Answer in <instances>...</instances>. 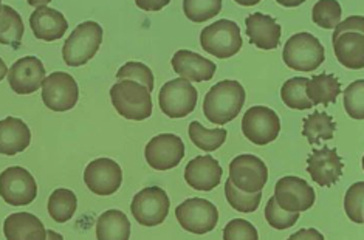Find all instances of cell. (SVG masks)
Masks as SVG:
<instances>
[{
  "instance_id": "cell-2",
  "label": "cell",
  "mask_w": 364,
  "mask_h": 240,
  "mask_svg": "<svg viewBox=\"0 0 364 240\" xmlns=\"http://www.w3.org/2000/svg\"><path fill=\"white\" fill-rule=\"evenodd\" d=\"M110 99L117 112L132 121H144L152 115L151 92L135 81H118L112 85Z\"/></svg>"
},
{
  "instance_id": "cell-35",
  "label": "cell",
  "mask_w": 364,
  "mask_h": 240,
  "mask_svg": "<svg viewBox=\"0 0 364 240\" xmlns=\"http://www.w3.org/2000/svg\"><path fill=\"white\" fill-rule=\"evenodd\" d=\"M117 80L119 81H135L138 84L144 85V87L152 92L154 90V73L147 65L143 62H126L119 68L117 73Z\"/></svg>"
},
{
  "instance_id": "cell-14",
  "label": "cell",
  "mask_w": 364,
  "mask_h": 240,
  "mask_svg": "<svg viewBox=\"0 0 364 240\" xmlns=\"http://www.w3.org/2000/svg\"><path fill=\"white\" fill-rule=\"evenodd\" d=\"M144 157L155 170H169L185 157V143L174 133H161L146 144Z\"/></svg>"
},
{
  "instance_id": "cell-44",
  "label": "cell",
  "mask_w": 364,
  "mask_h": 240,
  "mask_svg": "<svg viewBox=\"0 0 364 240\" xmlns=\"http://www.w3.org/2000/svg\"><path fill=\"white\" fill-rule=\"evenodd\" d=\"M6 75H8V67H6L4 59L0 58V81H2Z\"/></svg>"
},
{
  "instance_id": "cell-32",
  "label": "cell",
  "mask_w": 364,
  "mask_h": 240,
  "mask_svg": "<svg viewBox=\"0 0 364 240\" xmlns=\"http://www.w3.org/2000/svg\"><path fill=\"white\" fill-rule=\"evenodd\" d=\"M225 195H227V200L232 209L244 214L255 212L259 208V204H261L262 199V192L248 194L239 191L237 187L230 182V178L225 182Z\"/></svg>"
},
{
  "instance_id": "cell-20",
  "label": "cell",
  "mask_w": 364,
  "mask_h": 240,
  "mask_svg": "<svg viewBox=\"0 0 364 240\" xmlns=\"http://www.w3.org/2000/svg\"><path fill=\"white\" fill-rule=\"evenodd\" d=\"M30 27L38 39L53 42L63 39L65 31L68 30V22L64 14L55 10V8L41 5L33 11L30 17Z\"/></svg>"
},
{
  "instance_id": "cell-23",
  "label": "cell",
  "mask_w": 364,
  "mask_h": 240,
  "mask_svg": "<svg viewBox=\"0 0 364 240\" xmlns=\"http://www.w3.org/2000/svg\"><path fill=\"white\" fill-rule=\"evenodd\" d=\"M6 240H46L47 229L31 212H16L4 222Z\"/></svg>"
},
{
  "instance_id": "cell-9",
  "label": "cell",
  "mask_w": 364,
  "mask_h": 240,
  "mask_svg": "<svg viewBox=\"0 0 364 240\" xmlns=\"http://www.w3.org/2000/svg\"><path fill=\"white\" fill-rule=\"evenodd\" d=\"M198 92L186 80H172L160 89L159 102L161 112L169 118H185L194 112Z\"/></svg>"
},
{
  "instance_id": "cell-5",
  "label": "cell",
  "mask_w": 364,
  "mask_h": 240,
  "mask_svg": "<svg viewBox=\"0 0 364 240\" xmlns=\"http://www.w3.org/2000/svg\"><path fill=\"white\" fill-rule=\"evenodd\" d=\"M202 48L219 59H228L242 48L240 28L236 22L220 19L200 33Z\"/></svg>"
},
{
  "instance_id": "cell-17",
  "label": "cell",
  "mask_w": 364,
  "mask_h": 240,
  "mask_svg": "<svg viewBox=\"0 0 364 240\" xmlns=\"http://www.w3.org/2000/svg\"><path fill=\"white\" fill-rule=\"evenodd\" d=\"M343 160L338 156L336 149L323 146L321 149H314L307 158V173L311 180L323 187L335 185L343 175Z\"/></svg>"
},
{
  "instance_id": "cell-24",
  "label": "cell",
  "mask_w": 364,
  "mask_h": 240,
  "mask_svg": "<svg viewBox=\"0 0 364 240\" xmlns=\"http://www.w3.org/2000/svg\"><path fill=\"white\" fill-rule=\"evenodd\" d=\"M335 56L341 65L350 70L364 68V34L343 33L332 38Z\"/></svg>"
},
{
  "instance_id": "cell-26",
  "label": "cell",
  "mask_w": 364,
  "mask_h": 240,
  "mask_svg": "<svg viewBox=\"0 0 364 240\" xmlns=\"http://www.w3.org/2000/svg\"><path fill=\"white\" fill-rule=\"evenodd\" d=\"M341 93V84L336 76L328 73H321L307 81L306 95L311 106L324 104L328 106L336 101Z\"/></svg>"
},
{
  "instance_id": "cell-30",
  "label": "cell",
  "mask_w": 364,
  "mask_h": 240,
  "mask_svg": "<svg viewBox=\"0 0 364 240\" xmlns=\"http://www.w3.org/2000/svg\"><path fill=\"white\" fill-rule=\"evenodd\" d=\"M77 208V199L73 191L59 187L53 191L48 199V214L58 224H65L75 216Z\"/></svg>"
},
{
  "instance_id": "cell-4",
  "label": "cell",
  "mask_w": 364,
  "mask_h": 240,
  "mask_svg": "<svg viewBox=\"0 0 364 240\" xmlns=\"http://www.w3.org/2000/svg\"><path fill=\"white\" fill-rule=\"evenodd\" d=\"M282 59L293 70L314 72L324 62L326 50L314 34L298 33L285 42Z\"/></svg>"
},
{
  "instance_id": "cell-16",
  "label": "cell",
  "mask_w": 364,
  "mask_h": 240,
  "mask_svg": "<svg viewBox=\"0 0 364 240\" xmlns=\"http://www.w3.org/2000/svg\"><path fill=\"white\" fill-rule=\"evenodd\" d=\"M46 67L36 56H25L8 68V82L17 95H31L42 87Z\"/></svg>"
},
{
  "instance_id": "cell-40",
  "label": "cell",
  "mask_w": 364,
  "mask_h": 240,
  "mask_svg": "<svg viewBox=\"0 0 364 240\" xmlns=\"http://www.w3.org/2000/svg\"><path fill=\"white\" fill-rule=\"evenodd\" d=\"M364 31V19L361 16H352L349 19H346L344 22H340V25L335 28L333 36H338V34L343 33H363Z\"/></svg>"
},
{
  "instance_id": "cell-33",
  "label": "cell",
  "mask_w": 364,
  "mask_h": 240,
  "mask_svg": "<svg viewBox=\"0 0 364 240\" xmlns=\"http://www.w3.org/2000/svg\"><path fill=\"white\" fill-rule=\"evenodd\" d=\"M341 5L335 0H321L311 11V19L318 27L324 30H333L341 22Z\"/></svg>"
},
{
  "instance_id": "cell-25",
  "label": "cell",
  "mask_w": 364,
  "mask_h": 240,
  "mask_svg": "<svg viewBox=\"0 0 364 240\" xmlns=\"http://www.w3.org/2000/svg\"><path fill=\"white\" fill-rule=\"evenodd\" d=\"M129 237H131V222L123 211L109 209L98 217V240H129Z\"/></svg>"
},
{
  "instance_id": "cell-8",
  "label": "cell",
  "mask_w": 364,
  "mask_h": 240,
  "mask_svg": "<svg viewBox=\"0 0 364 240\" xmlns=\"http://www.w3.org/2000/svg\"><path fill=\"white\" fill-rule=\"evenodd\" d=\"M38 195L34 177L25 168L11 166L0 174V197L11 207H27Z\"/></svg>"
},
{
  "instance_id": "cell-42",
  "label": "cell",
  "mask_w": 364,
  "mask_h": 240,
  "mask_svg": "<svg viewBox=\"0 0 364 240\" xmlns=\"http://www.w3.org/2000/svg\"><path fill=\"white\" fill-rule=\"evenodd\" d=\"M136 5L143 8V10H159V8H163L164 5H168V2H157V4H147V2H136Z\"/></svg>"
},
{
  "instance_id": "cell-13",
  "label": "cell",
  "mask_w": 364,
  "mask_h": 240,
  "mask_svg": "<svg viewBox=\"0 0 364 240\" xmlns=\"http://www.w3.org/2000/svg\"><path fill=\"white\" fill-rule=\"evenodd\" d=\"M274 202L287 212H304L315 204V190L299 177H284L274 186Z\"/></svg>"
},
{
  "instance_id": "cell-1",
  "label": "cell",
  "mask_w": 364,
  "mask_h": 240,
  "mask_svg": "<svg viewBox=\"0 0 364 240\" xmlns=\"http://www.w3.org/2000/svg\"><path fill=\"white\" fill-rule=\"evenodd\" d=\"M245 104V89L232 80L218 82L206 93L203 114L213 124L225 126L236 118Z\"/></svg>"
},
{
  "instance_id": "cell-15",
  "label": "cell",
  "mask_w": 364,
  "mask_h": 240,
  "mask_svg": "<svg viewBox=\"0 0 364 240\" xmlns=\"http://www.w3.org/2000/svg\"><path fill=\"white\" fill-rule=\"evenodd\" d=\"M84 182L97 195L115 194L123 183V170L117 161L110 158H97L90 161L84 170Z\"/></svg>"
},
{
  "instance_id": "cell-22",
  "label": "cell",
  "mask_w": 364,
  "mask_h": 240,
  "mask_svg": "<svg viewBox=\"0 0 364 240\" xmlns=\"http://www.w3.org/2000/svg\"><path fill=\"white\" fill-rule=\"evenodd\" d=\"M30 143V127L21 118L8 116L0 121V153L2 156H17L27 149Z\"/></svg>"
},
{
  "instance_id": "cell-28",
  "label": "cell",
  "mask_w": 364,
  "mask_h": 240,
  "mask_svg": "<svg viewBox=\"0 0 364 240\" xmlns=\"http://www.w3.org/2000/svg\"><path fill=\"white\" fill-rule=\"evenodd\" d=\"M23 22L21 14L11 6L4 5L0 11V44L10 45L17 50L22 44L23 38Z\"/></svg>"
},
{
  "instance_id": "cell-18",
  "label": "cell",
  "mask_w": 364,
  "mask_h": 240,
  "mask_svg": "<svg viewBox=\"0 0 364 240\" xmlns=\"http://www.w3.org/2000/svg\"><path fill=\"white\" fill-rule=\"evenodd\" d=\"M222 175V166L211 156H200L193 158L185 169L186 183L196 191H213L214 187L220 185Z\"/></svg>"
},
{
  "instance_id": "cell-11",
  "label": "cell",
  "mask_w": 364,
  "mask_h": 240,
  "mask_svg": "<svg viewBox=\"0 0 364 240\" xmlns=\"http://www.w3.org/2000/svg\"><path fill=\"white\" fill-rule=\"evenodd\" d=\"M242 132H244L245 138L253 144H270L281 132V119L270 107H250L242 118Z\"/></svg>"
},
{
  "instance_id": "cell-3",
  "label": "cell",
  "mask_w": 364,
  "mask_h": 240,
  "mask_svg": "<svg viewBox=\"0 0 364 240\" xmlns=\"http://www.w3.org/2000/svg\"><path fill=\"white\" fill-rule=\"evenodd\" d=\"M102 42V27L98 22L87 21L77 25L65 40L63 48L64 62L68 67L87 64L98 53Z\"/></svg>"
},
{
  "instance_id": "cell-29",
  "label": "cell",
  "mask_w": 364,
  "mask_h": 240,
  "mask_svg": "<svg viewBox=\"0 0 364 240\" xmlns=\"http://www.w3.org/2000/svg\"><path fill=\"white\" fill-rule=\"evenodd\" d=\"M188 132L191 141L203 152L218 151L227 141L228 136L227 129H206L198 121L191 123Z\"/></svg>"
},
{
  "instance_id": "cell-7",
  "label": "cell",
  "mask_w": 364,
  "mask_h": 240,
  "mask_svg": "<svg viewBox=\"0 0 364 240\" xmlns=\"http://www.w3.org/2000/svg\"><path fill=\"white\" fill-rule=\"evenodd\" d=\"M180 227L193 234H206L218 227L219 211L215 204L205 199H188L176 208Z\"/></svg>"
},
{
  "instance_id": "cell-21",
  "label": "cell",
  "mask_w": 364,
  "mask_h": 240,
  "mask_svg": "<svg viewBox=\"0 0 364 240\" xmlns=\"http://www.w3.org/2000/svg\"><path fill=\"white\" fill-rule=\"evenodd\" d=\"M245 23L251 44L261 50H276L279 47L282 28L274 17L255 13L247 17Z\"/></svg>"
},
{
  "instance_id": "cell-36",
  "label": "cell",
  "mask_w": 364,
  "mask_h": 240,
  "mask_svg": "<svg viewBox=\"0 0 364 240\" xmlns=\"http://www.w3.org/2000/svg\"><path fill=\"white\" fill-rule=\"evenodd\" d=\"M344 209L348 217L355 224L364 222V182L353 183L344 197Z\"/></svg>"
},
{
  "instance_id": "cell-43",
  "label": "cell",
  "mask_w": 364,
  "mask_h": 240,
  "mask_svg": "<svg viewBox=\"0 0 364 240\" xmlns=\"http://www.w3.org/2000/svg\"><path fill=\"white\" fill-rule=\"evenodd\" d=\"M46 240H64V237L53 229H47V239Z\"/></svg>"
},
{
  "instance_id": "cell-38",
  "label": "cell",
  "mask_w": 364,
  "mask_h": 240,
  "mask_svg": "<svg viewBox=\"0 0 364 240\" xmlns=\"http://www.w3.org/2000/svg\"><path fill=\"white\" fill-rule=\"evenodd\" d=\"M265 219L268 225L274 229H289L299 220V212H287L281 209L272 197L265 207Z\"/></svg>"
},
{
  "instance_id": "cell-39",
  "label": "cell",
  "mask_w": 364,
  "mask_h": 240,
  "mask_svg": "<svg viewBox=\"0 0 364 240\" xmlns=\"http://www.w3.org/2000/svg\"><path fill=\"white\" fill-rule=\"evenodd\" d=\"M223 240H259V234L248 220L234 219L223 228Z\"/></svg>"
},
{
  "instance_id": "cell-27",
  "label": "cell",
  "mask_w": 364,
  "mask_h": 240,
  "mask_svg": "<svg viewBox=\"0 0 364 240\" xmlns=\"http://www.w3.org/2000/svg\"><path fill=\"white\" fill-rule=\"evenodd\" d=\"M335 131L336 124L333 118L323 112H314L310 116L304 118V124H302V135L306 136L310 144L331 141Z\"/></svg>"
},
{
  "instance_id": "cell-6",
  "label": "cell",
  "mask_w": 364,
  "mask_h": 240,
  "mask_svg": "<svg viewBox=\"0 0 364 240\" xmlns=\"http://www.w3.org/2000/svg\"><path fill=\"white\" fill-rule=\"evenodd\" d=\"M171 202L166 191L159 186L144 187L138 192L131 203L134 219L141 227H159L168 217Z\"/></svg>"
},
{
  "instance_id": "cell-31",
  "label": "cell",
  "mask_w": 364,
  "mask_h": 240,
  "mask_svg": "<svg viewBox=\"0 0 364 240\" xmlns=\"http://www.w3.org/2000/svg\"><path fill=\"white\" fill-rule=\"evenodd\" d=\"M307 81V78H291L282 85L281 98L285 106L294 110H307L314 107L306 95Z\"/></svg>"
},
{
  "instance_id": "cell-19",
  "label": "cell",
  "mask_w": 364,
  "mask_h": 240,
  "mask_svg": "<svg viewBox=\"0 0 364 240\" xmlns=\"http://www.w3.org/2000/svg\"><path fill=\"white\" fill-rule=\"evenodd\" d=\"M171 64L181 80L196 82L213 80L215 68H218V65L211 62L210 59L189 50H178L174 58H172Z\"/></svg>"
},
{
  "instance_id": "cell-34",
  "label": "cell",
  "mask_w": 364,
  "mask_h": 240,
  "mask_svg": "<svg viewBox=\"0 0 364 240\" xmlns=\"http://www.w3.org/2000/svg\"><path fill=\"white\" fill-rule=\"evenodd\" d=\"M222 0H185L183 11L189 21L202 23L215 17L222 10Z\"/></svg>"
},
{
  "instance_id": "cell-10",
  "label": "cell",
  "mask_w": 364,
  "mask_h": 240,
  "mask_svg": "<svg viewBox=\"0 0 364 240\" xmlns=\"http://www.w3.org/2000/svg\"><path fill=\"white\" fill-rule=\"evenodd\" d=\"M268 180L265 163L251 153H242L230 163V182L242 192H262Z\"/></svg>"
},
{
  "instance_id": "cell-41",
  "label": "cell",
  "mask_w": 364,
  "mask_h": 240,
  "mask_svg": "<svg viewBox=\"0 0 364 240\" xmlns=\"http://www.w3.org/2000/svg\"><path fill=\"white\" fill-rule=\"evenodd\" d=\"M287 240H324V236L315 228H304L291 234Z\"/></svg>"
},
{
  "instance_id": "cell-12",
  "label": "cell",
  "mask_w": 364,
  "mask_h": 240,
  "mask_svg": "<svg viewBox=\"0 0 364 240\" xmlns=\"http://www.w3.org/2000/svg\"><path fill=\"white\" fill-rule=\"evenodd\" d=\"M80 99V89L72 75L55 72L46 76L42 82V101L53 112L72 110Z\"/></svg>"
},
{
  "instance_id": "cell-45",
  "label": "cell",
  "mask_w": 364,
  "mask_h": 240,
  "mask_svg": "<svg viewBox=\"0 0 364 240\" xmlns=\"http://www.w3.org/2000/svg\"><path fill=\"white\" fill-rule=\"evenodd\" d=\"M2 6H4V5H2V2H0V11H2Z\"/></svg>"
},
{
  "instance_id": "cell-37",
  "label": "cell",
  "mask_w": 364,
  "mask_h": 240,
  "mask_svg": "<svg viewBox=\"0 0 364 240\" xmlns=\"http://www.w3.org/2000/svg\"><path fill=\"white\" fill-rule=\"evenodd\" d=\"M344 109L353 119H364V81L352 82L344 92Z\"/></svg>"
}]
</instances>
